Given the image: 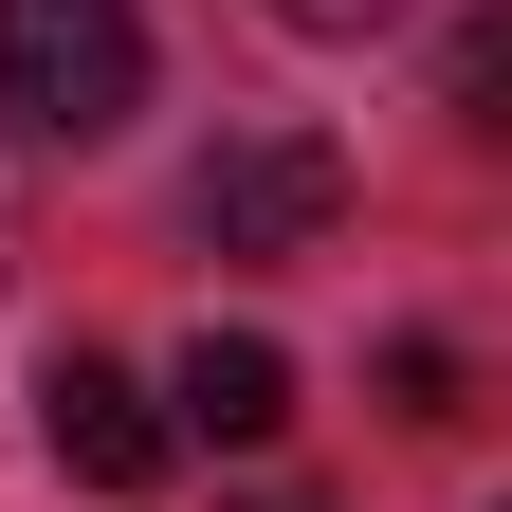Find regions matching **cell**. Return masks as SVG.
<instances>
[{"label": "cell", "mask_w": 512, "mask_h": 512, "mask_svg": "<svg viewBox=\"0 0 512 512\" xmlns=\"http://www.w3.org/2000/svg\"><path fill=\"white\" fill-rule=\"evenodd\" d=\"M0 110L37 147H110L147 110V19L128 0H0Z\"/></svg>", "instance_id": "cell-1"}, {"label": "cell", "mask_w": 512, "mask_h": 512, "mask_svg": "<svg viewBox=\"0 0 512 512\" xmlns=\"http://www.w3.org/2000/svg\"><path fill=\"white\" fill-rule=\"evenodd\" d=\"M256 512H293V494H256Z\"/></svg>", "instance_id": "cell-8"}, {"label": "cell", "mask_w": 512, "mask_h": 512, "mask_svg": "<svg viewBox=\"0 0 512 512\" xmlns=\"http://www.w3.org/2000/svg\"><path fill=\"white\" fill-rule=\"evenodd\" d=\"M37 421H55V458H74L92 494H165V458H183V439H165V403H147V384H128L110 348H55Z\"/></svg>", "instance_id": "cell-3"}, {"label": "cell", "mask_w": 512, "mask_h": 512, "mask_svg": "<svg viewBox=\"0 0 512 512\" xmlns=\"http://www.w3.org/2000/svg\"><path fill=\"white\" fill-rule=\"evenodd\" d=\"M384 403H403V421H458V348L403 330V348H384Z\"/></svg>", "instance_id": "cell-5"}, {"label": "cell", "mask_w": 512, "mask_h": 512, "mask_svg": "<svg viewBox=\"0 0 512 512\" xmlns=\"http://www.w3.org/2000/svg\"><path fill=\"white\" fill-rule=\"evenodd\" d=\"M0 256H19V165H0Z\"/></svg>", "instance_id": "cell-7"}, {"label": "cell", "mask_w": 512, "mask_h": 512, "mask_svg": "<svg viewBox=\"0 0 512 512\" xmlns=\"http://www.w3.org/2000/svg\"><path fill=\"white\" fill-rule=\"evenodd\" d=\"M293 37H366V19H403V0H275Z\"/></svg>", "instance_id": "cell-6"}, {"label": "cell", "mask_w": 512, "mask_h": 512, "mask_svg": "<svg viewBox=\"0 0 512 512\" xmlns=\"http://www.w3.org/2000/svg\"><path fill=\"white\" fill-rule=\"evenodd\" d=\"M275 421H293V348H275V330H202V348H183L165 439H220V458H256Z\"/></svg>", "instance_id": "cell-4"}, {"label": "cell", "mask_w": 512, "mask_h": 512, "mask_svg": "<svg viewBox=\"0 0 512 512\" xmlns=\"http://www.w3.org/2000/svg\"><path fill=\"white\" fill-rule=\"evenodd\" d=\"M183 220H202L220 256H311V238L348 220V165H330V128H238Z\"/></svg>", "instance_id": "cell-2"}]
</instances>
